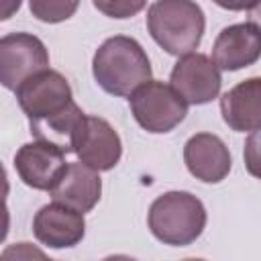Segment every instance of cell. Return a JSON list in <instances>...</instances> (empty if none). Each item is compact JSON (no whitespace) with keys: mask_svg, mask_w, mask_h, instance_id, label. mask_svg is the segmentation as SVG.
I'll use <instances>...</instances> for the list:
<instances>
[{"mask_svg":"<svg viewBox=\"0 0 261 261\" xmlns=\"http://www.w3.org/2000/svg\"><path fill=\"white\" fill-rule=\"evenodd\" d=\"M151 61L141 43L126 35L108 37L94 53L92 75L110 96L126 98L151 80Z\"/></svg>","mask_w":261,"mask_h":261,"instance_id":"cell-1","label":"cell"},{"mask_svg":"<svg viewBox=\"0 0 261 261\" xmlns=\"http://www.w3.org/2000/svg\"><path fill=\"white\" fill-rule=\"evenodd\" d=\"M206 16L194 0H155L147 10L151 39L169 55L194 53L204 37Z\"/></svg>","mask_w":261,"mask_h":261,"instance_id":"cell-2","label":"cell"},{"mask_svg":"<svg viewBox=\"0 0 261 261\" xmlns=\"http://www.w3.org/2000/svg\"><path fill=\"white\" fill-rule=\"evenodd\" d=\"M206 208L190 192L173 190L157 196L149 206L147 224L151 234L169 247L192 245L206 228Z\"/></svg>","mask_w":261,"mask_h":261,"instance_id":"cell-3","label":"cell"},{"mask_svg":"<svg viewBox=\"0 0 261 261\" xmlns=\"http://www.w3.org/2000/svg\"><path fill=\"white\" fill-rule=\"evenodd\" d=\"M130 112L137 124L153 135H165L184 122L188 102L173 90L171 84L149 80L128 96Z\"/></svg>","mask_w":261,"mask_h":261,"instance_id":"cell-4","label":"cell"},{"mask_svg":"<svg viewBox=\"0 0 261 261\" xmlns=\"http://www.w3.org/2000/svg\"><path fill=\"white\" fill-rule=\"evenodd\" d=\"M49 67L45 43L31 33H8L0 39V82L16 90L24 80Z\"/></svg>","mask_w":261,"mask_h":261,"instance_id":"cell-5","label":"cell"},{"mask_svg":"<svg viewBox=\"0 0 261 261\" xmlns=\"http://www.w3.org/2000/svg\"><path fill=\"white\" fill-rule=\"evenodd\" d=\"M169 84L188 104L202 106L218 98L222 75L212 57L194 51L175 61L169 73Z\"/></svg>","mask_w":261,"mask_h":261,"instance_id":"cell-6","label":"cell"},{"mask_svg":"<svg viewBox=\"0 0 261 261\" xmlns=\"http://www.w3.org/2000/svg\"><path fill=\"white\" fill-rule=\"evenodd\" d=\"M16 102L20 110L27 114L29 122L41 120L49 114H55L57 110L65 108L71 100V86L65 80L63 73L55 69H43L29 80H24L16 90Z\"/></svg>","mask_w":261,"mask_h":261,"instance_id":"cell-7","label":"cell"},{"mask_svg":"<svg viewBox=\"0 0 261 261\" xmlns=\"http://www.w3.org/2000/svg\"><path fill=\"white\" fill-rule=\"evenodd\" d=\"M65 153L51 143L35 139L33 143H24L14 155V169L24 186L51 192L65 169Z\"/></svg>","mask_w":261,"mask_h":261,"instance_id":"cell-8","label":"cell"},{"mask_svg":"<svg viewBox=\"0 0 261 261\" xmlns=\"http://www.w3.org/2000/svg\"><path fill=\"white\" fill-rule=\"evenodd\" d=\"M33 234L41 245L49 249L75 247L86 234L84 212H77L59 202L45 204L33 218Z\"/></svg>","mask_w":261,"mask_h":261,"instance_id":"cell-9","label":"cell"},{"mask_svg":"<svg viewBox=\"0 0 261 261\" xmlns=\"http://www.w3.org/2000/svg\"><path fill=\"white\" fill-rule=\"evenodd\" d=\"M259 57L261 29L251 20L224 27L212 45V61L222 71H239L257 63Z\"/></svg>","mask_w":261,"mask_h":261,"instance_id":"cell-10","label":"cell"},{"mask_svg":"<svg viewBox=\"0 0 261 261\" xmlns=\"http://www.w3.org/2000/svg\"><path fill=\"white\" fill-rule=\"evenodd\" d=\"M184 163L188 171L204 184H220L232 167L228 147L212 133H196L186 141Z\"/></svg>","mask_w":261,"mask_h":261,"instance_id":"cell-11","label":"cell"},{"mask_svg":"<svg viewBox=\"0 0 261 261\" xmlns=\"http://www.w3.org/2000/svg\"><path fill=\"white\" fill-rule=\"evenodd\" d=\"M75 155L82 163L98 171H110L120 161L122 141L106 118L86 116V124L77 141Z\"/></svg>","mask_w":261,"mask_h":261,"instance_id":"cell-12","label":"cell"},{"mask_svg":"<svg viewBox=\"0 0 261 261\" xmlns=\"http://www.w3.org/2000/svg\"><path fill=\"white\" fill-rule=\"evenodd\" d=\"M49 196L53 198V202L65 204L86 214L100 202V196H102L100 171L82 161L67 163L61 177L51 188Z\"/></svg>","mask_w":261,"mask_h":261,"instance_id":"cell-13","label":"cell"},{"mask_svg":"<svg viewBox=\"0 0 261 261\" xmlns=\"http://www.w3.org/2000/svg\"><path fill=\"white\" fill-rule=\"evenodd\" d=\"M220 114L234 133H251L261 124V75L247 77L220 98Z\"/></svg>","mask_w":261,"mask_h":261,"instance_id":"cell-14","label":"cell"},{"mask_svg":"<svg viewBox=\"0 0 261 261\" xmlns=\"http://www.w3.org/2000/svg\"><path fill=\"white\" fill-rule=\"evenodd\" d=\"M86 116L82 112V108L71 100L65 108L57 110L55 114H49L41 120L29 122L31 126V135L39 141L51 143L57 149H61L65 155L67 153H75L77 141L82 137L84 124H86Z\"/></svg>","mask_w":261,"mask_h":261,"instance_id":"cell-15","label":"cell"},{"mask_svg":"<svg viewBox=\"0 0 261 261\" xmlns=\"http://www.w3.org/2000/svg\"><path fill=\"white\" fill-rule=\"evenodd\" d=\"M82 0H29L31 14L47 24H57L75 14Z\"/></svg>","mask_w":261,"mask_h":261,"instance_id":"cell-16","label":"cell"},{"mask_svg":"<svg viewBox=\"0 0 261 261\" xmlns=\"http://www.w3.org/2000/svg\"><path fill=\"white\" fill-rule=\"evenodd\" d=\"M92 4L104 16L122 20L139 14L147 6V0H92Z\"/></svg>","mask_w":261,"mask_h":261,"instance_id":"cell-17","label":"cell"},{"mask_svg":"<svg viewBox=\"0 0 261 261\" xmlns=\"http://www.w3.org/2000/svg\"><path fill=\"white\" fill-rule=\"evenodd\" d=\"M243 159H245V167L249 175L261 179V124L255 130H251V135L247 137Z\"/></svg>","mask_w":261,"mask_h":261,"instance_id":"cell-18","label":"cell"},{"mask_svg":"<svg viewBox=\"0 0 261 261\" xmlns=\"http://www.w3.org/2000/svg\"><path fill=\"white\" fill-rule=\"evenodd\" d=\"M212 2L220 8H224V10L241 12V10H251L259 0H212Z\"/></svg>","mask_w":261,"mask_h":261,"instance_id":"cell-19","label":"cell"},{"mask_svg":"<svg viewBox=\"0 0 261 261\" xmlns=\"http://www.w3.org/2000/svg\"><path fill=\"white\" fill-rule=\"evenodd\" d=\"M20 2L22 0H2V20H8L18 8H20Z\"/></svg>","mask_w":261,"mask_h":261,"instance_id":"cell-20","label":"cell"},{"mask_svg":"<svg viewBox=\"0 0 261 261\" xmlns=\"http://www.w3.org/2000/svg\"><path fill=\"white\" fill-rule=\"evenodd\" d=\"M249 18H251V22L253 24H257L259 29H261V0L251 8V14H249Z\"/></svg>","mask_w":261,"mask_h":261,"instance_id":"cell-21","label":"cell"}]
</instances>
